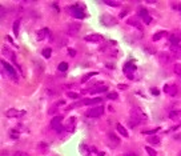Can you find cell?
Returning a JSON list of instances; mask_svg holds the SVG:
<instances>
[{"mask_svg": "<svg viewBox=\"0 0 181 156\" xmlns=\"http://www.w3.org/2000/svg\"><path fill=\"white\" fill-rule=\"evenodd\" d=\"M147 122V115L144 114V111L139 108V107H133L131 109V119H129V126L133 128L139 124Z\"/></svg>", "mask_w": 181, "mask_h": 156, "instance_id": "1", "label": "cell"}, {"mask_svg": "<svg viewBox=\"0 0 181 156\" xmlns=\"http://www.w3.org/2000/svg\"><path fill=\"white\" fill-rule=\"evenodd\" d=\"M104 114V107L103 105H97V107H92L91 109H88L85 115L88 118H100Z\"/></svg>", "mask_w": 181, "mask_h": 156, "instance_id": "2", "label": "cell"}, {"mask_svg": "<svg viewBox=\"0 0 181 156\" xmlns=\"http://www.w3.org/2000/svg\"><path fill=\"white\" fill-rule=\"evenodd\" d=\"M61 120H63V118H61V116H56V118H54L51 120V128H52V130H55L57 133L63 132V130H64L63 124H61Z\"/></svg>", "mask_w": 181, "mask_h": 156, "instance_id": "3", "label": "cell"}, {"mask_svg": "<svg viewBox=\"0 0 181 156\" xmlns=\"http://www.w3.org/2000/svg\"><path fill=\"white\" fill-rule=\"evenodd\" d=\"M80 29H81V24L77 23V21L69 23L68 27H67V32H68V35H71V36H76V35L80 32Z\"/></svg>", "mask_w": 181, "mask_h": 156, "instance_id": "4", "label": "cell"}, {"mask_svg": "<svg viewBox=\"0 0 181 156\" xmlns=\"http://www.w3.org/2000/svg\"><path fill=\"white\" fill-rule=\"evenodd\" d=\"M173 57L170 53H166V52H161L160 55H158V60H160V64L161 65H168L170 64L172 61H173Z\"/></svg>", "mask_w": 181, "mask_h": 156, "instance_id": "5", "label": "cell"}, {"mask_svg": "<svg viewBox=\"0 0 181 156\" xmlns=\"http://www.w3.org/2000/svg\"><path fill=\"white\" fill-rule=\"evenodd\" d=\"M25 115V111L24 109H16V108H10L7 109L6 112V116L7 118H21Z\"/></svg>", "mask_w": 181, "mask_h": 156, "instance_id": "6", "label": "cell"}, {"mask_svg": "<svg viewBox=\"0 0 181 156\" xmlns=\"http://www.w3.org/2000/svg\"><path fill=\"white\" fill-rule=\"evenodd\" d=\"M69 11H71V13H72V16L73 17H76V19H83L84 16V11L81 10V7L80 6H72V7H69Z\"/></svg>", "mask_w": 181, "mask_h": 156, "instance_id": "7", "label": "cell"}, {"mask_svg": "<svg viewBox=\"0 0 181 156\" xmlns=\"http://www.w3.org/2000/svg\"><path fill=\"white\" fill-rule=\"evenodd\" d=\"M108 140H109V145L113 147V148H116V147L120 144V139L116 136V133L113 132H108Z\"/></svg>", "mask_w": 181, "mask_h": 156, "instance_id": "8", "label": "cell"}, {"mask_svg": "<svg viewBox=\"0 0 181 156\" xmlns=\"http://www.w3.org/2000/svg\"><path fill=\"white\" fill-rule=\"evenodd\" d=\"M101 21H103L105 25H108V27H112V25L117 24V20L114 19L113 16H111V15H104L103 17H101Z\"/></svg>", "mask_w": 181, "mask_h": 156, "instance_id": "9", "label": "cell"}, {"mask_svg": "<svg viewBox=\"0 0 181 156\" xmlns=\"http://www.w3.org/2000/svg\"><path fill=\"white\" fill-rule=\"evenodd\" d=\"M164 92L168 93L169 96H176L177 95V87L173 84H165L164 86Z\"/></svg>", "mask_w": 181, "mask_h": 156, "instance_id": "10", "label": "cell"}, {"mask_svg": "<svg viewBox=\"0 0 181 156\" xmlns=\"http://www.w3.org/2000/svg\"><path fill=\"white\" fill-rule=\"evenodd\" d=\"M103 40V36L100 33H89L85 36V42H92V43H97Z\"/></svg>", "mask_w": 181, "mask_h": 156, "instance_id": "11", "label": "cell"}, {"mask_svg": "<svg viewBox=\"0 0 181 156\" xmlns=\"http://www.w3.org/2000/svg\"><path fill=\"white\" fill-rule=\"evenodd\" d=\"M2 64H3V67H4V69L7 71V74L10 75L11 78H16V72H15V69H14V67H11L10 64L7 63V61H4V60H2Z\"/></svg>", "mask_w": 181, "mask_h": 156, "instance_id": "12", "label": "cell"}, {"mask_svg": "<svg viewBox=\"0 0 181 156\" xmlns=\"http://www.w3.org/2000/svg\"><path fill=\"white\" fill-rule=\"evenodd\" d=\"M139 12H140L139 15H140L141 17H143V20H144V23H145V24H149V23H151V21H152V17L148 15L147 10H144V8H140Z\"/></svg>", "mask_w": 181, "mask_h": 156, "instance_id": "13", "label": "cell"}, {"mask_svg": "<svg viewBox=\"0 0 181 156\" xmlns=\"http://www.w3.org/2000/svg\"><path fill=\"white\" fill-rule=\"evenodd\" d=\"M51 32H50V29H48V28H43V29H39L37 31V40H39V42H41V40H44V39H45L47 38V35H50Z\"/></svg>", "mask_w": 181, "mask_h": 156, "instance_id": "14", "label": "cell"}, {"mask_svg": "<svg viewBox=\"0 0 181 156\" xmlns=\"http://www.w3.org/2000/svg\"><path fill=\"white\" fill-rule=\"evenodd\" d=\"M135 69H136V67H135V64H132L131 61L129 63H127V65L124 67V72L128 75V78L129 79H133V75H132L131 71H135Z\"/></svg>", "mask_w": 181, "mask_h": 156, "instance_id": "15", "label": "cell"}, {"mask_svg": "<svg viewBox=\"0 0 181 156\" xmlns=\"http://www.w3.org/2000/svg\"><path fill=\"white\" fill-rule=\"evenodd\" d=\"M103 101V99L101 97H92V99H85L83 101L84 105H93V104H99Z\"/></svg>", "mask_w": 181, "mask_h": 156, "instance_id": "16", "label": "cell"}, {"mask_svg": "<svg viewBox=\"0 0 181 156\" xmlns=\"http://www.w3.org/2000/svg\"><path fill=\"white\" fill-rule=\"evenodd\" d=\"M108 91V87L107 86H100V87H92L89 92L93 95V93H101V92H107Z\"/></svg>", "mask_w": 181, "mask_h": 156, "instance_id": "17", "label": "cell"}, {"mask_svg": "<svg viewBox=\"0 0 181 156\" xmlns=\"http://www.w3.org/2000/svg\"><path fill=\"white\" fill-rule=\"evenodd\" d=\"M91 151H92V148H89L87 144H81L80 145V152H81V155L83 156H92V154H91Z\"/></svg>", "mask_w": 181, "mask_h": 156, "instance_id": "18", "label": "cell"}, {"mask_svg": "<svg viewBox=\"0 0 181 156\" xmlns=\"http://www.w3.org/2000/svg\"><path fill=\"white\" fill-rule=\"evenodd\" d=\"M2 52H3V55H8V57L14 61V63H16V59H15V53L12 52L10 48H7V47H3V50H2Z\"/></svg>", "mask_w": 181, "mask_h": 156, "instance_id": "19", "label": "cell"}, {"mask_svg": "<svg viewBox=\"0 0 181 156\" xmlns=\"http://www.w3.org/2000/svg\"><path fill=\"white\" fill-rule=\"evenodd\" d=\"M170 52L175 55V57H181V46H170Z\"/></svg>", "mask_w": 181, "mask_h": 156, "instance_id": "20", "label": "cell"}, {"mask_svg": "<svg viewBox=\"0 0 181 156\" xmlns=\"http://www.w3.org/2000/svg\"><path fill=\"white\" fill-rule=\"evenodd\" d=\"M116 130L120 132V135H123L124 137H128V136H129V133H128V131L125 130V127L123 126V124H120V123L116 124Z\"/></svg>", "mask_w": 181, "mask_h": 156, "instance_id": "21", "label": "cell"}, {"mask_svg": "<svg viewBox=\"0 0 181 156\" xmlns=\"http://www.w3.org/2000/svg\"><path fill=\"white\" fill-rule=\"evenodd\" d=\"M75 123H76V118H69V119H68V123L65 124V127H64V130L72 131L73 127H75Z\"/></svg>", "mask_w": 181, "mask_h": 156, "instance_id": "22", "label": "cell"}, {"mask_svg": "<svg viewBox=\"0 0 181 156\" xmlns=\"http://www.w3.org/2000/svg\"><path fill=\"white\" fill-rule=\"evenodd\" d=\"M128 24L133 25V27H136V28H139V29H141V25H140L139 20L136 19V17H131V19H128Z\"/></svg>", "mask_w": 181, "mask_h": 156, "instance_id": "23", "label": "cell"}, {"mask_svg": "<svg viewBox=\"0 0 181 156\" xmlns=\"http://www.w3.org/2000/svg\"><path fill=\"white\" fill-rule=\"evenodd\" d=\"M165 35H166V32H165V31H160V32L154 33L152 39H153V42H157V40H160L161 38H164V36H165Z\"/></svg>", "mask_w": 181, "mask_h": 156, "instance_id": "24", "label": "cell"}, {"mask_svg": "<svg viewBox=\"0 0 181 156\" xmlns=\"http://www.w3.org/2000/svg\"><path fill=\"white\" fill-rule=\"evenodd\" d=\"M37 148H39V151H40L41 154H45V151L50 148V144H47V143H44V141H41V143L39 144Z\"/></svg>", "mask_w": 181, "mask_h": 156, "instance_id": "25", "label": "cell"}, {"mask_svg": "<svg viewBox=\"0 0 181 156\" xmlns=\"http://www.w3.org/2000/svg\"><path fill=\"white\" fill-rule=\"evenodd\" d=\"M51 53H52V50H51V48H44L43 52H41V55L45 57V59H50V57H51Z\"/></svg>", "mask_w": 181, "mask_h": 156, "instance_id": "26", "label": "cell"}, {"mask_svg": "<svg viewBox=\"0 0 181 156\" xmlns=\"http://www.w3.org/2000/svg\"><path fill=\"white\" fill-rule=\"evenodd\" d=\"M96 75H97V72H89V74H87L85 76H84V78L81 79V83H85L87 80H89L92 76H96Z\"/></svg>", "mask_w": 181, "mask_h": 156, "instance_id": "27", "label": "cell"}, {"mask_svg": "<svg viewBox=\"0 0 181 156\" xmlns=\"http://www.w3.org/2000/svg\"><path fill=\"white\" fill-rule=\"evenodd\" d=\"M173 72L177 75L179 78H181V64H175V67H173Z\"/></svg>", "mask_w": 181, "mask_h": 156, "instance_id": "28", "label": "cell"}, {"mask_svg": "<svg viewBox=\"0 0 181 156\" xmlns=\"http://www.w3.org/2000/svg\"><path fill=\"white\" fill-rule=\"evenodd\" d=\"M181 115V111H170L169 112V118L170 119H177Z\"/></svg>", "mask_w": 181, "mask_h": 156, "instance_id": "29", "label": "cell"}, {"mask_svg": "<svg viewBox=\"0 0 181 156\" xmlns=\"http://www.w3.org/2000/svg\"><path fill=\"white\" fill-rule=\"evenodd\" d=\"M79 93H76V92H72V91H68L67 92V97H69V99H79Z\"/></svg>", "mask_w": 181, "mask_h": 156, "instance_id": "30", "label": "cell"}, {"mask_svg": "<svg viewBox=\"0 0 181 156\" xmlns=\"http://www.w3.org/2000/svg\"><path fill=\"white\" fill-rule=\"evenodd\" d=\"M149 143H151V144H160V139H158V137L157 136H152V137H149Z\"/></svg>", "mask_w": 181, "mask_h": 156, "instance_id": "31", "label": "cell"}, {"mask_svg": "<svg viewBox=\"0 0 181 156\" xmlns=\"http://www.w3.org/2000/svg\"><path fill=\"white\" fill-rule=\"evenodd\" d=\"M104 4H107V6H111V7H119L120 4H119V2H112V0H105V2H103Z\"/></svg>", "mask_w": 181, "mask_h": 156, "instance_id": "32", "label": "cell"}, {"mask_svg": "<svg viewBox=\"0 0 181 156\" xmlns=\"http://www.w3.org/2000/svg\"><path fill=\"white\" fill-rule=\"evenodd\" d=\"M145 151H147V152H148V155L149 156H157V154H156V151H154L153 148H151V147H145Z\"/></svg>", "mask_w": 181, "mask_h": 156, "instance_id": "33", "label": "cell"}, {"mask_svg": "<svg viewBox=\"0 0 181 156\" xmlns=\"http://www.w3.org/2000/svg\"><path fill=\"white\" fill-rule=\"evenodd\" d=\"M19 24H20V20H16L15 23H14V33L16 35H19Z\"/></svg>", "mask_w": 181, "mask_h": 156, "instance_id": "34", "label": "cell"}, {"mask_svg": "<svg viewBox=\"0 0 181 156\" xmlns=\"http://www.w3.org/2000/svg\"><path fill=\"white\" fill-rule=\"evenodd\" d=\"M117 93L116 92H109L108 95H107V99H109V100H116L117 99Z\"/></svg>", "mask_w": 181, "mask_h": 156, "instance_id": "35", "label": "cell"}, {"mask_svg": "<svg viewBox=\"0 0 181 156\" xmlns=\"http://www.w3.org/2000/svg\"><path fill=\"white\" fill-rule=\"evenodd\" d=\"M57 68H59V71H67L68 69V63L63 61V63L59 64V67H57Z\"/></svg>", "mask_w": 181, "mask_h": 156, "instance_id": "36", "label": "cell"}, {"mask_svg": "<svg viewBox=\"0 0 181 156\" xmlns=\"http://www.w3.org/2000/svg\"><path fill=\"white\" fill-rule=\"evenodd\" d=\"M10 135H11L12 139H17V137H19V132H17L16 130H11L10 131Z\"/></svg>", "mask_w": 181, "mask_h": 156, "instance_id": "37", "label": "cell"}, {"mask_svg": "<svg viewBox=\"0 0 181 156\" xmlns=\"http://www.w3.org/2000/svg\"><path fill=\"white\" fill-rule=\"evenodd\" d=\"M160 128H156V130H148V131H143V133L144 135H151V133H156Z\"/></svg>", "mask_w": 181, "mask_h": 156, "instance_id": "38", "label": "cell"}, {"mask_svg": "<svg viewBox=\"0 0 181 156\" xmlns=\"http://www.w3.org/2000/svg\"><path fill=\"white\" fill-rule=\"evenodd\" d=\"M14 156H28L25 152H21V151H17V152H15V155Z\"/></svg>", "mask_w": 181, "mask_h": 156, "instance_id": "39", "label": "cell"}, {"mask_svg": "<svg viewBox=\"0 0 181 156\" xmlns=\"http://www.w3.org/2000/svg\"><path fill=\"white\" fill-rule=\"evenodd\" d=\"M68 53H69V56H75V55H76V51H75V50H68Z\"/></svg>", "mask_w": 181, "mask_h": 156, "instance_id": "40", "label": "cell"}, {"mask_svg": "<svg viewBox=\"0 0 181 156\" xmlns=\"http://www.w3.org/2000/svg\"><path fill=\"white\" fill-rule=\"evenodd\" d=\"M173 139H175V140H177V141L181 140V133H177V135H175V136H173Z\"/></svg>", "mask_w": 181, "mask_h": 156, "instance_id": "41", "label": "cell"}, {"mask_svg": "<svg viewBox=\"0 0 181 156\" xmlns=\"http://www.w3.org/2000/svg\"><path fill=\"white\" fill-rule=\"evenodd\" d=\"M119 156H136V155H135V154H132V152H125V154L119 155Z\"/></svg>", "mask_w": 181, "mask_h": 156, "instance_id": "42", "label": "cell"}, {"mask_svg": "<svg viewBox=\"0 0 181 156\" xmlns=\"http://www.w3.org/2000/svg\"><path fill=\"white\" fill-rule=\"evenodd\" d=\"M119 88H121V90H127L128 86L127 84H119Z\"/></svg>", "mask_w": 181, "mask_h": 156, "instance_id": "43", "label": "cell"}, {"mask_svg": "<svg viewBox=\"0 0 181 156\" xmlns=\"http://www.w3.org/2000/svg\"><path fill=\"white\" fill-rule=\"evenodd\" d=\"M151 92L153 93V95H158V90H154V88H152Z\"/></svg>", "mask_w": 181, "mask_h": 156, "instance_id": "44", "label": "cell"}, {"mask_svg": "<svg viewBox=\"0 0 181 156\" xmlns=\"http://www.w3.org/2000/svg\"><path fill=\"white\" fill-rule=\"evenodd\" d=\"M179 10H180V12H181V6H179Z\"/></svg>", "mask_w": 181, "mask_h": 156, "instance_id": "45", "label": "cell"}, {"mask_svg": "<svg viewBox=\"0 0 181 156\" xmlns=\"http://www.w3.org/2000/svg\"><path fill=\"white\" fill-rule=\"evenodd\" d=\"M179 156H181V154H180V155H179Z\"/></svg>", "mask_w": 181, "mask_h": 156, "instance_id": "46", "label": "cell"}]
</instances>
